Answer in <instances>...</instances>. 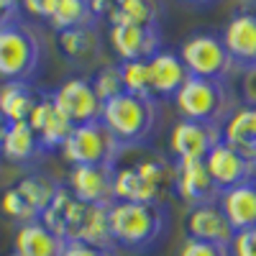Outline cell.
Listing matches in <instances>:
<instances>
[{"label": "cell", "mask_w": 256, "mask_h": 256, "mask_svg": "<svg viewBox=\"0 0 256 256\" xmlns=\"http://www.w3.org/2000/svg\"><path fill=\"white\" fill-rule=\"evenodd\" d=\"M223 141V128L200 120L180 118L169 134V159L172 162H205L212 146Z\"/></svg>", "instance_id": "9"}, {"label": "cell", "mask_w": 256, "mask_h": 256, "mask_svg": "<svg viewBox=\"0 0 256 256\" xmlns=\"http://www.w3.org/2000/svg\"><path fill=\"white\" fill-rule=\"evenodd\" d=\"M56 44H59L62 56L72 67H77L82 72H95L102 67V38H100L98 24L59 31Z\"/></svg>", "instance_id": "12"}, {"label": "cell", "mask_w": 256, "mask_h": 256, "mask_svg": "<svg viewBox=\"0 0 256 256\" xmlns=\"http://www.w3.org/2000/svg\"><path fill=\"white\" fill-rule=\"evenodd\" d=\"M116 166H70L67 187L74 200L84 205H98V208H110L116 202Z\"/></svg>", "instance_id": "11"}, {"label": "cell", "mask_w": 256, "mask_h": 256, "mask_svg": "<svg viewBox=\"0 0 256 256\" xmlns=\"http://www.w3.org/2000/svg\"><path fill=\"white\" fill-rule=\"evenodd\" d=\"M62 251H64V241L41 220L24 223L16 228L13 256H62Z\"/></svg>", "instance_id": "22"}, {"label": "cell", "mask_w": 256, "mask_h": 256, "mask_svg": "<svg viewBox=\"0 0 256 256\" xmlns=\"http://www.w3.org/2000/svg\"><path fill=\"white\" fill-rule=\"evenodd\" d=\"M166 208L154 202H120L108 208V226L113 244L128 251L154 248L166 233Z\"/></svg>", "instance_id": "4"}, {"label": "cell", "mask_w": 256, "mask_h": 256, "mask_svg": "<svg viewBox=\"0 0 256 256\" xmlns=\"http://www.w3.org/2000/svg\"><path fill=\"white\" fill-rule=\"evenodd\" d=\"M218 205L236 233L256 228V177L230 190H223Z\"/></svg>", "instance_id": "20"}, {"label": "cell", "mask_w": 256, "mask_h": 256, "mask_svg": "<svg viewBox=\"0 0 256 256\" xmlns=\"http://www.w3.org/2000/svg\"><path fill=\"white\" fill-rule=\"evenodd\" d=\"M177 164L166 156L152 154L138 156L136 162L116 164V200L120 202H154L164 205L166 198L174 195Z\"/></svg>", "instance_id": "2"}, {"label": "cell", "mask_w": 256, "mask_h": 256, "mask_svg": "<svg viewBox=\"0 0 256 256\" xmlns=\"http://www.w3.org/2000/svg\"><path fill=\"white\" fill-rule=\"evenodd\" d=\"M20 0H0V28L20 20Z\"/></svg>", "instance_id": "35"}, {"label": "cell", "mask_w": 256, "mask_h": 256, "mask_svg": "<svg viewBox=\"0 0 256 256\" xmlns=\"http://www.w3.org/2000/svg\"><path fill=\"white\" fill-rule=\"evenodd\" d=\"M100 120L113 134L123 152L126 148H141L154 138L159 128V100L120 92L102 102Z\"/></svg>", "instance_id": "3"}, {"label": "cell", "mask_w": 256, "mask_h": 256, "mask_svg": "<svg viewBox=\"0 0 256 256\" xmlns=\"http://www.w3.org/2000/svg\"><path fill=\"white\" fill-rule=\"evenodd\" d=\"M62 256H116V251H113V248H100V246H90V244L72 241V244H64Z\"/></svg>", "instance_id": "33"}, {"label": "cell", "mask_w": 256, "mask_h": 256, "mask_svg": "<svg viewBox=\"0 0 256 256\" xmlns=\"http://www.w3.org/2000/svg\"><path fill=\"white\" fill-rule=\"evenodd\" d=\"M177 113L184 120H200L220 126L238 108V92L233 90L228 80H205V77H187V82L174 95Z\"/></svg>", "instance_id": "5"}, {"label": "cell", "mask_w": 256, "mask_h": 256, "mask_svg": "<svg viewBox=\"0 0 256 256\" xmlns=\"http://www.w3.org/2000/svg\"><path fill=\"white\" fill-rule=\"evenodd\" d=\"M220 38L241 74L256 70V10L233 13L220 31Z\"/></svg>", "instance_id": "13"}, {"label": "cell", "mask_w": 256, "mask_h": 256, "mask_svg": "<svg viewBox=\"0 0 256 256\" xmlns=\"http://www.w3.org/2000/svg\"><path fill=\"white\" fill-rule=\"evenodd\" d=\"M177 164V180H174V195L187 205H212L218 202L220 190L208 174L205 162H174Z\"/></svg>", "instance_id": "17"}, {"label": "cell", "mask_w": 256, "mask_h": 256, "mask_svg": "<svg viewBox=\"0 0 256 256\" xmlns=\"http://www.w3.org/2000/svg\"><path fill=\"white\" fill-rule=\"evenodd\" d=\"M38 34L24 18L0 28V80L3 82H31L41 67Z\"/></svg>", "instance_id": "6"}, {"label": "cell", "mask_w": 256, "mask_h": 256, "mask_svg": "<svg viewBox=\"0 0 256 256\" xmlns=\"http://www.w3.org/2000/svg\"><path fill=\"white\" fill-rule=\"evenodd\" d=\"M26 123L34 128V134L38 136L44 152L62 148V144L67 141V136L72 134V128H74L72 120L56 108L52 92H41L38 95V100H36V105H34V110H31Z\"/></svg>", "instance_id": "15"}, {"label": "cell", "mask_w": 256, "mask_h": 256, "mask_svg": "<svg viewBox=\"0 0 256 256\" xmlns=\"http://www.w3.org/2000/svg\"><path fill=\"white\" fill-rule=\"evenodd\" d=\"M110 46L120 62L152 59L162 52V31L159 26H136V24H113L108 28Z\"/></svg>", "instance_id": "14"}, {"label": "cell", "mask_w": 256, "mask_h": 256, "mask_svg": "<svg viewBox=\"0 0 256 256\" xmlns=\"http://www.w3.org/2000/svg\"><path fill=\"white\" fill-rule=\"evenodd\" d=\"M20 195H24V200L31 205V210L38 216V220H41V216H44V210L52 205V200H54V195L59 192V182L54 180V177H46V174H26V177H20L16 184H13Z\"/></svg>", "instance_id": "26"}, {"label": "cell", "mask_w": 256, "mask_h": 256, "mask_svg": "<svg viewBox=\"0 0 256 256\" xmlns=\"http://www.w3.org/2000/svg\"><path fill=\"white\" fill-rule=\"evenodd\" d=\"M177 256H230V246L184 238V244L180 246V254H177Z\"/></svg>", "instance_id": "31"}, {"label": "cell", "mask_w": 256, "mask_h": 256, "mask_svg": "<svg viewBox=\"0 0 256 256\" xmlns=\"http://www.w3.org/2000/svg\"><path fill=\"white\" fill-rule=\"evenodd\" d=\"M177 54L192 77L230 82V77L238 72L220 34H212V31H195L192 36H187Z\"/></svg>", "instance_id": "8"}, {"label": "cell", "mask_w": 256, "mask_h": 256, "mask_svg": "<svg viewBox=\"0 0 256 256\" xmlns=\"http://www.w3.org/2000/svg\"><path fill=\"white\" fill-rule=\"evenodd\" d=\"M205 169L212 177V182L218 184L220 192L256 177V166L248 159H244L236 148L228 146L226 141H220L218 146L210 148V154L205 156Z\"/></svg>", "instance_id": "16"}, {"label": "cell", "mask_w": 256, "mask_h": 256, "mask_svg": "<svg viewBox=\"0 0 256 256\" xmlns=\"http://www.w3.org/2000/svg\"><path fill=\"white\" fill-rule=\"evenodd\" d=\"M41 92L31 88V82H3L0 84V113L8 123L28 120Z\"/></svg>", "instance_id": "24"}, {"label": "cell", "mask_w": 256, "mask_h": 256, "mask_svg": "<svg viewBox=\"0 0 256 256\" xmlns=\"http://www.w3.org/2000/svg\"><path fill=\"white\" fill-rule=\"evenodd\" d=\"M59 152L70 166H116L123 156V148L102 120L74 126Z\"/></svg>", "instance_id": "7"}, {"label": "cell", "mask_w": 256, "mask_h": 256, "mask_svg": "<svg viewBox=\"0 0 256 256\" xmlns=\"http://www.w3.org/2000/svg\"><path fill=\"white\" fill-rule=\"evenodd\" d=\"M184 228H187V238L208 241V244H220V246H230L233 236H236V230L230 228V223L223 216V210H220L218 202L190 208Z\"/></svg>", "instance_id": "19"}, {"label": "cell", "mask_w": 256, "mask_h": 256, "mask_svg": "<svg viewBox=\"0 0 256 256\" xmlns=\"http://www.w3.org/2000/svg\"><path fill=\"white\" fill-rule=\"evenodd\" d=\"M52 98H54V102H56V108L72 120V126L90 123V120H100L102 100L98 98L90 77L77 74V77L64 80L59 88L52 92Z\"/></svg>", "instance_id": "10"}, {"label": "cell", "mask_w": 256, "mask_h": 256, "mask_svg": "<svg viewBox=\"0 0 256 256\" xmlns=\"http://www.w3.org/2000/svg\"><path fill=\"white\" fill-rule=\"evenodd\" d=\"M223 141L256 166V105L241 102L223 123Z\"/></svg>", "instance_id": "21"}, {"label": "cell", "mask_w": 256, "mask_h": 256, "mask_svg": "<svg viewBox=\"0 0 256 256\" xmlns=\"http://www.w3.org/2000/svg\"><path fill=\"white\" fill-rule=\"evenodd\" d=\"M241 100L246 105H256V70L241 74Z\"/></svg>", "instance_id": "36"}, {"label": "cell", "mask_w": 256, "mask_h": 256, "mask_svg": "<svg viewBox=\"0 0 256 256\" xmlns=\"http://www.w3.org/2000/svg\"><path fill=\"white\" fill-rule=\"evenodd\" d=\"M148 64V84H152V98L154 100H174L180 88L187 82L190 72L182 64L177 52L162 49L152 59H146Z\"/></svg>", "instance_id": "18"}, {"label": "cell", "mask_w": 256, "mask_h": 256, "mask_svg": "<svg viewBox=\"0 0 256 256\" xmlns=\"http://www.w3.org/2000/svg\"><path fill=\"white\" fill-rule=\"evenodd\" d=\"M8 120H6V116L3 113H0V144H3V136H6V131H8Z\"/></svg>", "instance_id": "37"}, {"label": "cell", "mask_w": 256, "mask_h": 256, "mask_svg": "<svg viewBox=\"0 0 256 256\" xmlns=\"http://www.w3.org/2000/svg\"><path fill=\"white\" fill-rule=\"evenodd\" d=\"M41 223L49 230H54L64 244L80 241V244H90L100 248H116L110 226H108V208L84 205L74 200V195L64 184L54 195L52 205L44 210Z\"/></svg>", "instance_id": "1"}, {"label": "cell", "mask_w": 256, "mask_h": 256, "mask_svg": "<svg viewBox=\"0 0 256 256\" xmlns=\"http://www.w3.org/2000/svg\"><path fill=\"white\" fill-rule=\"evenodd\" d=\"M44 154H46L44 146H41L38 136L34 134V128L26 120L8 126V131L3 136V144H0V156H3L6 162L26 166V164L38 162Z\"/></svg>", "instance_id": "23"}, {"label": "cell", "mask_w": 256, "mask_h": 256, "mask_svg": "<svg viewBox=\"0 0 256 256\" xmlns=\"http://www.w3.org/2000/svg\"><path fill=\"white\" fill-rule=\"evenodd\" d=\"M118 72H120V82H123V92H131V95H138V98H152L146 59L118 62Z\"/></svg>", "instance_id": "28"}, {"label": "cell", "mask_w": 256, "mask_h": 256, "mask_svg": "<svg viewBox=\"0 0 256 256\" xmlns=\"http://www.w3.org/2000/svg\"><path fill=\"white\" fill-rule=\"evenodd\" d=\"M20 8H24L26 13H31V16H36V18L49 20L54 16L56 0H20Z\"/></svg>", "instance_id": "34"}, {"label": "cell", "mask_w": 256, "mask_h": 256, "mask_svg": "<svg viewBox=\"0 0 256 256\" xmlns=\"http://www.w3.org/2000/svg\"><path fill=\"white\" fill-rule=\"evenodd\" d=\"M108 24H136V26H159L162 6L159 0H113Z\"/></svg>", "instance_id": "25"}, {"label": "cell", "mask_w": 256, "mask_h": 256, "mask_svg": "<svg viewBox=\"0 0 256 256\" xmlns=\"http://www.w3.org/2000/svg\"><path fill=\"white\" fill-rule=\"evenodd\" d=\"M184 3H190V6H210V3H216V0H184Z\"/></svg>", "instance_id": "38"}, {"label": "cell", "mask_w": 256, "mask_h": 256, "mask_svg": "<svg viewBox=\"0 0 256 256\" xmlns=\"http://www.w3.org/2000/svg\"><path fill=\"white\" fill-rule=\"evenodd\" d=\"M0 210H3V216H8V218L16 220L18 226L38 220V216L31 210V205L24 200V195H20L16 187H8L3 195H0Z\"/></svg>", "instance_id": "29"}, {"label": "cell", "mask_w": 256, "mask_h": 256, "mask_svg": "<svg viewBox=\"0 0 256 256\" xmlns=\"http://www.w3.org/2000/svg\"><path fill=\"white\" fill-rule=\"evenodd\" d=\"M52 28L67 31V28H80V26H92L98 24V18L90 8V0H56L54 16L49 18Z\"/></svg>", "instance_id": "27"}, {"label": "cell", "mask_w": 256, "mask_h": 256, "mask_svg": "<svg viewBox=\"0 0 256 256\" xmlns=\"http://www.w3.org/2000/svg\"><path fill=\"white\" fill-rule=\"evenodd\" d=\"M230 256H256V228L238 230L230 241Z\"/></svg>", "instance_id": "32"}, {"label": "cell", "mask_w": 256, "mask_h": 256, "mask_svg": "<svg viewBox=\"0 0 256 256\" xmlns=\"http://www.w3.org/2000/svg\"><path fill=\"white\" fill-rule=\"evenodd\" d=\"M90 80H92V88H95V92H98V98L102 102L123 92V82H120L118 64H102L100 70L92 72Z\"/></svg>", "instance_id": "30"}]
</instances>
